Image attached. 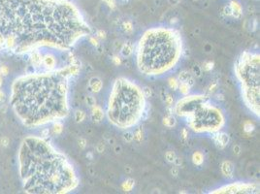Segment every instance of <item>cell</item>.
I'll list each match as a JSON object with an SVG mask.
<instances>
[{
    "label": "cell",
    "mask_w": 260,
    "mask_h": 194,
    "mask_svg": "<svg viewBox=\"0 0 260 194\" xmlns=\"http://www.w3.org/2000/svg\"><path fill=\"white\" fill-rule=\"evenodd\" d=\"M91 29L66 0H0V51H69Z\"/></svg>",
    "instance_id": "obj_1"
},
{
    "label": "cell",
    "mask_w": 260,
    "mask_h": 194,
    "mask_svg": "<svg viewBox=\"0 0 260 194\" xmlns=\"http://www.w3.org/2000/svg\"><path fill=\"white\" fill-rule=\"evenodd\" d=\"M80 65L25 75L12 85L11 104L27 127H38L69 115V81L79 75Z\"/></svg>",
    "instance_id": "obj_2"
},
{
    "label": "cell",
    "mask_w": 260,
    "mask_h": 194,
    "mask_svg": "<svg viewBox=\"0 0 260 194\" xmlns=\"http://www.w3.org/2000/svg\"><path fill=\"white\" fill-rule=\"evenodd\" d=\"M23 189L34 194H65L75 190L80 179L68 157L44 137L28 136L19 151Z\"/></svg>",
    "instance_id": "obj_3"
},
{
    "label": "cell",
    "mask_w": 260,
    "mask_h": 194,
    "mask_svg": "<svg viewBox=\"0 0 260 194\" xmlns=\"http://www.w3.org/2000/svg\"><path fill=\"white\" fill-rule=\"evenodd\" d=\"M184 55V42L178 29L155 26L147 29L135 48L138 71L148 78H159L174 71Z\"/></svg>",
    "instance_id": "obj_4"
},
{
    "label": "cell",
    "mask_w": 260,
    "mask_h": 194,
    "mask_svg": "<svg viewBox=\"0 0 260 194\" xmlns=\"http://www.w3.org/2000/svg\"><path fill=\"white\" fill-rule=\"evenodd\" d=\"M147 114V98L135 81L118 77L112 85L105 115L109 122L122 130L137 126Z\"/></svg>",
    "instance_id": "obj_5"
},
{
    "label": "cell",
    "mask_w": 260,
    "mask_h": 194,
    "mask_svg": "<svg viewBox=\"0 0 260 194\" xmlns=\"http://www.w3.org/2000/svg\"><path fill=\"white\" fill-rule=\"evenodd\" d=\"M174 112L196 134H214L226 124L222 108L206 94H188L176 103Z\"/></svg>",
    "instance_id": "obj_6"
},
{
    "label": "cell",
    "mask_w": 260,
    "mask_h": 194,
    "mask_svg": "<svg viewBox=\"0 0 260 194\" xmlns=\"http://www.w3.org/2000/svg\"><path fill=\"white\" fill-rule=\"evenodd\" d=\"M235 76L241 89L243 101L253 115L260 118V56L245 51L234 65Z\"/></svg>",
    "instance_id": "obj_7"
},
{
    "label": "cell",
    "mask_w": 260,
    "mask_h": 194,
    "mask_svg": "<svg viewBox=\"0 0 260 194\" xmlns=\"http://www.w3.org/2000/svg\"><path fill=\"white\" fill-rule=\"evenodd\" d=\"M210 193H259V184L244 182L231 183L218 187L217 189L213 190Z\"/></svg>",
    "instance_id": "obj_8"
},
{
    "label": "cell",
    "mask_w": 260,
    "mask_h": 194,
    "mask_svg": "<svg viewBox=\"0 0 260 194\" xmlns=\"http://www.w3.org/2000/svg\"><path fill=\"white\" fill-rule=\"evenodd\" d=\"M212 138H213V141H214L215 145L221 150H223L225 147L228 145V143L230 141V137L227 133H224L221 131H218L217 133L212 134Z\"/></svg>",
    "instance_id": "obj_9"
},
{
    "label": "cell",
    "mask_w": 260,
    "mask_h": 194,
    "mask_svg": "<svg viewBox=\"0 0 260 194\" xmlns=\"http://www.w3.org/2000/svg\"><path fill=\"white\" fill-rule=\"evenodd\" d=\"M42 65H44V67L46 68V71H52V70L56 69V65H57L56 56L52 52L46 53L45 56H43Z\"/></svg>",
    "instance_id": "obj_10"
},
{
    "label": "cell",
    "mask_w": 260,
    "mask_h": 194,
    "mask_svg": "<svg viewBox=\"0 0 260 194\" xmlns=\"http://www.w3.org/2000/svg\"><path fill=\"white\" fill-rule=\"evenodd\" d=\"M90 118L92 119V122H101L105 118V112L99 105H94L91 107V114Z\"/></svg>",
    "instance_id": "obj_11"
},
{
    "label": "cell",
    "mask_w": 260,
    "mask_h": 194,
    "mask_svg": "<svg viewBox=\"0 0 260 194\" xmlns=\"http://www.w3.org/2000/svg\"><path fill=\"white\" fill-rule=\"evenodd\" d=\"M221 173L223 174V176L227 179H232L234 176V171H235V166L229 160H224L221 163Z\"/></svg>",
    "instance_id": "obj_12"
},
{
    "label": "cell",
    "mask_w": 260,
    "mask_h": 194,
    "mask_svg": "<svg viewBox=\"0 0 260 194\" xmlns=\"http://www.w3.org/2000/svg\"><path fill=\"white\" fill-rule=\"evenodd\" d=\"M89 88L92 93H98L103 88V82L99 77H92L89 81Z\"/></svg>",
    "instance_id": "obj_13"
},
{
    "label": "cell",
    "mask_w": 260,
    "mask_h": 194,
    "mask_svg": "<svg viewBox=\"0 0 260 194\" xmlns=\"http://www.w3.org/2000/svg\"><path fill=\"white\" fill-rule=\"evenodd\" d=\"M178 80L180 82H184L186 84H188L191 88L193 85H194L195 84V79L194 77H193V75L191 74V73L188 70H183L179 73V75H178Z\"/></svg>",
    "instance_id": "obj_14"
},
{
    "label": "cell",
    "mask_w": 260,
    "mask_h": 194,
    "mask_svg": "<svg viewBox=\"0 0 260 194\" xmlns=\"http://www.w3.org/2000/svg\"><path fill=\"white\" fill-rule=\"evenodd\" d=\"M230 9L232 12V17L235 19H240L243 15V9H242V5L240 4V2H238L237 0H232L229 4Z\"/></svg>",
    "instance_id": "obj_15"
},
{
    "label": "cell",
    "mask_w": 260,
    "mask_h": 194,
    "mask_svg": "<svg viewBox=\"0 0 260 194\" xmlns=\"http://www.w3.org/2000/svg\"><path fill=\"white\" fill-rule=\"evenodd\" d=\"M31 64L34 67H40L42 65V60H43V56L38 50L31 51Z\"/></svg>",
    "instance_id": "obj_16"
},
{
    "label": "cell",
    "mask_w": 260,
    "mask_h": 194,
    "mask_svg": "<svg viewBox=\"0 0 260 194\" xmlns=\"http://www.w3.org/2000/svg\"><path fill=\"white\" fill-rule=\"evenodd\" d=\"M133 51H134V46H133L132 43H130V42L124 43L121 49V55L124 58L129 57L133 53Z\"/></svg>",
    "instance_id": "obj_17"
},
{
    "label": "cell",
    "mask_w": 260,
    "mask_h": 194,
    "mask_svg": "<svg viewBox=\"0 0 260 194\" xmlns=\"http://www.w3.org/2000/svg\"><path fill=\"white\" fill-rule=\"evenodd\" d=\"M163 125H165L166 127H169V128H172V127H175L177 124V119L174 116H172L171 114L168 116H166L163 118L162 119Z\"/></svg>",
    "instance_id": "obj_18"
},
{
    "label": "cell",
    "mask_w": 260,
    "mask_h": 194,
    "mask_svg": "<svg viewBox=\"0 0 260 194\" xmlns=\"http://www.w3.org/2000/svg\"><path fill=\"white\" fill-rule=\"evenodd\" d=\"M205 156L203 155V152L201 151H195L192 155V162L196 166H201L204 162Z\"/></svg>",
    "instance_id": "obj_19"
},
{
    "label": "cell",
    "mask_w": 260,
    "mask_h": 194,
    "mask_svg": "<svg viewBox=\"0 0 260 194\" xmlns=\"http://www.w3.org/2000/svg\"><path fill=\"white\" fill-rule=\"evenodd\" d=\"M190 89H191V86H190L188 84L184 83V82H180L179 86H178L179 92L181 93V94H182L183 96L189 94V92H190Z\"/></svg>",
    "instance_id": "obj_20"
},
{
    "label": "cell",
    "mask_w": 260,
    "mask_h": 194,
    "mask_svg": "<svg viewBox=\"0 0 260 194\" xmlns=\"http://www.w3.org/2000/svg\"><path fill=\"white\" fill-rule=\"evenodd\" d=\"M62 132H63V124L59 120L52 122V133L55 135H60Z\"/></svg>",
    "instance_id": "obj_21"
},
{
    "label": "cell",
    "mask_w": 260,
    "mask_h": 194,
    "mask_svg": "<svg viewBox=\"0 0 260 194\" xmlns=\"http://www.w3.org/2000/svg\"><path fill=\"white\" fill-rule=\"evenodd\" d=\"M122 139L126 143H132L134 141V132H132L130 129L124 130L123 134H122Z\"/></svg>",
    "instance_id": "obj_22"
},
{
    "label": "cell",
    "mask_w": 260,
    "mask_h": 194,
    "mask_svg": "<svg viewBox=\"0 0 260 194\" xmlns=\"http://www.w3.org/2000/svg\"><path fill=\"white\" fill-rule=\"evenodd\" d=\"M85 117H86V115L83 110H77L74 114V118H75V122L77 123L83 122L85 118Z\"/></svg>",
    "instance_id": "obj_23"
},
{
    "label": "cell",
    "mask_w": 260,
    "mask_h": 194,
    "mask_svg": "<svg viewBox=\"0 0 260 194\" xmlns=\"http://www.w3.org/2000/svg\"><path fill=\"white\" fill-rule=\"evenodd\" d=\"M135 185V182H134V180H132V179H127L125 180V182L122 184V189L124 191H130L133 187H134Z\"/></svg>",
    "instance_id": "obj_24"
},
{
    "label": "cell",
    "mask_w": 260,
    "mask_h": 194,
    "mask_svg": "<svg viewBox=\"0 0 260 194\" xmlns=\"http://www.w3.org/2000/svg\"><path fill=\"white\" fill-rule=\"evenodd\" d=\"M179 84H180V81L178 80L177 77H170L168 79V85H169V88L173 90L178 89Z\"/></svg>",
    "instance_id": "obj_25"
},
{
    "label": "cell",
    "mask_w": 260,
    "mask_h": 194,
    "mask_svg": "<svg viewBox=\"0 0 260 194\" xmlns=\"http://www.w3.org/2000/svg\"><path fill=\"white\" fill-rule=\"evenodd\" d=\"M243 127H244V131H245L246 133H248V134L251 133L253 130H254V128H255L254 124H253V123L250 122V120H246V122H245Z\"/></svg>",
    "instance_id": "obj_26"
},
{
    "label": "cell",
    "mask_w": 260,
    "mask_h": 194,
    "mask_svg": "<svg viewBox=\"0 0 260 194\" xmlns=\"http://www.w3.org/2000/svg\"><path fill=\"white\" fill-rule=\"evenodd\" d=\"M176 157H177L176 153L173 151H168L165 152V160L168 163H174Z\"/></svg>",
    "instance_id": "obj_27"
},
{
    "label": "cell",
    "mask_w": 260,
    "mask_h": 194,
    "mask_svg": "<svg viewBox=\"0 0 260 194\" xmlns=\"http://www.w3.org/2000/svg\"><path fill=\"white\" fill-rule=\"evenodd\" d=\"M163 101H164V103H165L167 108H172L173 105H174V97H173L170 93H166Z\"/></svg>",
    "instance_id": "obj_28"
},
{
    "label": "cell",
    "mask_w": 260,
    "mask_h": 194,
    "mask_svg": "<svg viewBox=\"0 0 260 194\" xmlns=\"http://www.w3.org/2000/svg\"><path fill=\"white\" fill-rule=\"evenodd\" d=\"M143 138H144V130L141 127H139L134 132V140H136L137 142H141Z\"/></svg>",
    "instance_id": "obj_29"
},
{
    "label": "cell",
    "mask_w": 260,
    "mask_h": 194,
    "mask_svg": "<svg viewBox=\"0 0 260 194\" xmlns=\"http://www.w3.org/2000/svg\"><path fill=\"white\" fill-rule=\"evenodd\" d=\"M192 73L191 74L193 75V77H196V78H199V77H201L202 76V73H203V69L201 66H198V65H194L192 67Z\"/></svg>",
    "instance_id": "obj_30"
},
{
    "label": "cell",
    "mask_w": 260,
    "mask_h": 194,
    "mask_svg": "<svg viewBox=\"0 0 260 194\" xmlns=\"http://www.w3.org/2000/svg\"><path fill=\"white\" fill-rule=\"evenodd\" d=\"M85 103H86V105H88L89 107H90V108H91L92 106H94L96 104V99H95V97L93 96V95L89 94V95L85 96Z\"/></svg>",
    "instance_id": "obj_31"
},
{
    "label": "cell",
    "mask_w": 260,
    "mask_h": 194,
    "mask_svg": "<svg viewBox=\"0 0 260 194\" xmlns=\"http://www.w3.org/2000/svg\"><path fill=\"white\" fill-rule=\"evenodd\" d=\"M122 26H123V29H124V31H125L126 33H131V32L133 31V25H132V23H131V22H129V21L124 22V23H123V24H122Z\"/></svg>",
    "instance_id": "obj_32"
},
{
    "label": "cell",
    "mask_w": 260,
    "mask_h": 194,
    "mask_svg": "<svg viewBox=\"0 0 260 194\" xmlns=\"http://www.w3.org/2000/svg\"><path fill=\"white\" fill-rule=\"evenodd\" d=\"M78 145H79V148L81 150H85L86 148V145H88V142H86V140L85 138H80L78 140Z\"/></svg>",
    "instance_id": "obj_33"
},
{
    "label": "cell",
    "mask_w": 260,
    "mask_h": 194,
    "mask_svg": "<svg viewBox=\"0 0 260 194\" xmlns=\"http://www.w3.org/2000/svg\"><path fill=\"white\" fill-rule=\"evenodd\" d=\"M142 89H143V92H144L146 98H151L152 96V90L151 88H149V86H144Z\"/></svg>",
    "instance_id": "obj_34"
},
{
    "label": "cell",
    "mask_w": 260,
    "mask_h": 194,
    "mask_svg": "<svg viewBox=\"0 0 260 194\" xmlns=\"http://www.w3.org/2000/svg\"><path fill=\"white\" fill-rule=\"evenodd\" d=\"M218 88V84L217 82H213L210 85H209V88H208V92L209 93H214Z\"/></svg>",
    "instance_id": "obj_35"
},
{
    "label": "cell",
    "mask_w": 260,
    "mask_h": 194,
    "mask_svg": "<svg viewBox=\"0 0 260 194\" xmlns=\"http://www.w3.org/2000/svg\"><path fill=\"white\" fill-rule=\"evenodd\" d=\"M0 74L2 76H7L9 74V68L6 65H1L0 66Z\"/></svg>",
    "instance_id": "obj_36"
},
{
    "label": "cell",
    "mask_w": 260,
    "mask_h": 194,
    "mask_svg": "<svg viewBox=\"0 0 260 194\" xmlns=\"http://www.w3.org/2000/svg\"><path fill=\"white\" fill-rule=\"evenodd\" d=\"M181 138L184 140V141H186L188 140V128H183L181 131Z\"/></svg>",
    "instance_id": "obj_37"
},
{
    "label": "cell",
    "mask_w": 260,
    "mask_h": 194,
    "mask_svg": "<svg viewBox=\"0 0 260 194\" xmlns=\"http://www.w3.org/2000/svg\"><path fill=\"white\" fill-rule=\"evenodd\" d=\"M241 147H240L239 145H235L234 147H233V153L236 155V156H239L240 155H241Z\"/></svg>",
    "instance_id": "obj_38"
},
{
    "label": "cell",
    "mask_w": 260,
    "mask_h": 194,
    "mask_svg": "<svg viewBox=\"0 0 260 194\" xmlns=\"http://www.w3.org/2000/svg\"><path fill=\"white\" fill-rule=\"evenodd\" d=\"M213 67H214V63L213 62H206L204 63V66H203V68L205 71H211L213 69Z\"/></svg>",
    "instance_id": "obj_39"
},
{
    "label": "cell",
    "mask_w": 260,
    "mask_h": 194,
    "mask_svg": "<svg viewBox=\"0 0 260 194\" xmlns=\"http://www.w3.org/2000/svg\"><path fill=\"white\" fill-rule=\"evenodd\" d=\"M9 143H10V140L7 137H2L0 139V144H1L2 147H7L9 145Z\"/></svg>",
    "instance_id": "obj_40"
},
{
    "label": "cell",
    "mask_w": 260,
    "mask_h": 194,
    "mask_svg": "<svg viewBox=\"0 0 260 194\" xmlns=\"http://www.w3.org/2000/svg\"><path fill=\"white\" fill-rule=\"evenodd\" d=\"M223 13H224L225 16L232 17V12H231V9H230V6H229V5L225 6V7L223 8Z\"/></svg>",
    "instance_id": "obj_41"
},
{
    "label": "cell",
    "mask_w": 260,
    "mask_h": 194,
    "mask_svg": "<svg viewBox=\"0 0 260 194\" xmlns=\"http://www.w3.org/2000/svg\"><path fill=\"white\" fill-rule=\"evenodd\" d=\"M89 42L92 46H94V47H97L99 46V41H98V39L95 38V37H93V36H90L89 37Z\"/></svg>",
    "instance_id": "obj_42"
},
{
    "label": "cell",
    "mask_w": 260,
    "mask_h": 194,
    "mask_svg": "<svg viewBox=\"0 0 260 194\" xmlns=\"http://www.w3.org/2000/svg\"><path fill=\"white\" fill-rule=\"evenodd\" d=\"M96 35H97V38H99V39H105L106 38V32L103 31V30H97Z\"/></svg>",
    "instance_id": "obj_43"
},
{
    "label": "cell",
    "mask_w": 260,
    "mask_h": 194,
    "mask_svg": "<svg viewBox=\"0 0 260 194\" xmlns=\"http://www.w3.org/2000/svg\"><path fill=\"white\" fill-rule=\"evenodd\" d=\"M170 173L172 174V176H174L175 178H177L178 175H179V168H178L177 166L173 167V168L171 169V171H170Z\"/></svg>",
    "instance_id": "obj_44"
},
{
    "label": "cell",
    "mask_w": 260,
    "mask_h": 194,
    "mask_svg": "<svg viewBox=\"0 0 260 194\" xmlns=\"http://www.w3.org/2000/svg\"><path fill=\"white\" fill-rule=\"evenodd\" d=\"M104 150H105V146H104V144L99 143V144L97 145V147H96V151H97L99 153H101V152H103V151H104Z\"/></svg>",
    "instance_id": "obj_45"
},
{
    "label": "cell",
    "mask_w": 260,
    "mask_h": 194,
    "mask_svg": "<svg viewBox=\"0 0 260 194\" xmlns=\"http://www.w3.org/2000/svg\"><path fill=\"white\" fill-rule=\"evenodd\" d=\"M104 1L107 3L112 9H115V8H116V2H115V0H104Z\"/></svg>",
    "instance_id": "obj_46"
},
{
    "label": "cell",
    "mask_w": 260,
    "mask_h": 194,
    "mask_svg": "<svg viewBox=\"0 0 260 194\" xmlns=\"http://www.w3.org/2000/svg\"><path fill=\"white\" fill-rule=\"evenodd\" d=\"M49 134H50V130H49V128H45V129H43V130L41 131V137L46 138V137H48V136H49Z\"/></svg>",
    "instance_id": "obj_47"
},
{
    "label": "cell",
    "mask_w": 260,
    "mask_h": 194,
    "mask_svg": "<svg viewBox=\"0 0 260 194\" xmlns=\"http://www.w3.org/2000/svg\"><path fill=\"white\" fill-rule=\"evenodd\" d=\"M112 60H113V62H114L116 65H119L122 63V60H121V58H119L118 56H115L114 57L112 58Z\"/></svg>",
    "instance_id": "obj_48"
},
{
    "label": "cell",
    "mask_w": 260,
    "mask_h": 194,
    "mask_svg": "<svg viewBox=\"0 0 260 194\" xmlns=\"http://www.w3.org/2000/svg\"><path fill=\"white\" fill-rule=\"evenodd\" d=\"M121 151H122V147L118 146V145L115 146V152L116 153H121Z\"/></svg>",
    "instance_id": "obj_49"
},
{
    "label": "cell",
    "mask_w": 260,
    "mask_h": 194,
    "mask_svg": "<svg viewBox=\"0 0 260 194\" xmlns=\"http://www.w3.org/2000/svg\"><path fill=\"white\" fill-rule=\"evenodd\" d=\"M5 97H6V96H5V93H4L1 89H0V102H1V101H4V100H5Z\"/></svg>",
    "instance_id": "obj_50"
},
{
    "label": "cell",
    "mask_w": 260,
    "mask_h": 194,
    "mask_svg": "<svg viewBox=\"0 0 260 194\" xmlns=\"http://www.w3.org/2000/svg\"><path fill=\"white\" fill-rule=\"evenodd\" d=\"M174 163H175V165H176L177 167H179V166H181V164H182V161H181V159H180V158L176 157V159H175Z\"/></svg>",
    "instance_id": "obj_51"
},
{
    "label": "cell",
    "mask_w": 260,
    "mask_h": 194,
    "mask_svg": "<svg viewBox=\"0 0 260 194\" xmlns=\"http://www.w3.org/2000/svg\"><path fill=\"white\" fill-rule=\"evenodd\" d=\"M168 1L172 5H177V4H179L180 2H181V0H168Z\"/></svg>",
    "instance_id": "obj_52"
},
{
    "label": "cell",
    "mask_w": 260,
    "mask_h": 194,
    "mask_svg": "<svg viewBox=\"0 0 260 194\" xmlns=\"http://www.w3.org/2000/svg\"><path fill=\"white\" fill-rule=\"evenodd\" d=\"M2 84H3V80H2V75L0 74V86L2 85Z\"/></svg>",
    "instance_id": "obj_53"
},
{
    "label": "cell",
    "mask_w": 260,
    "mask_h": 194,
    "mask_svg": "<svg viewBox=\"0 0 260 194\" xmlns=\"http://www.w3.org/2000/svg\"><path fill=\"white\" fill-rule=\"evenodd\" d=\"M193 1H196V0H193Z\"/></svg>",
    "instance_id": "obj_54"
}]
</instances>
